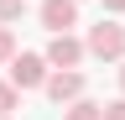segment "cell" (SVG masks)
Wrapping results in <instances>:
<instances>
[{"instance_id":"1","label":"cell","mask_w":125,"mask_h":120,"mask_svg":"<svg viewBox=\"0 0 125 120\" xmlns=\"http://www.w3.org/2000/svg\"><path fill=\"white\" fill-rule=\"evenodd\" d=\"M83 47H89V57H99V63H125V26L115 16H99L89 26Z\"/></svg>"},{"instance_id":"2","label":"cell","mask_w":125,"mask_h":120,"mask_svg":"<svg viewBox=\"0 0 125 120\" xmlns=\"http://www.w3.org/2000/svg\"><path fill=\"white\" fill-rule=\"evenodd\" d=\"M5 68H10V84L21 89V94L42 89V84H47V73H52V63H47L42 52H16V57H10Z\"/></svg>"},{"instance_id":"3","label":"cell","mask_w":125,"mask_h":120,"mask_svg":"<svg viewBox=\"0 0 125 120\" xmlns=\"http://www.w3.org/2000/svg\"><path fill=\"white\" fill-rule=\"evenodd\" d=\"M83 73H78V68H52V73H47V84H42V94L47 99H52V104H73L78 94H83Z\"/></svg>"},{"instance_id":"4","label":"cell","mask_w":125,"mask_h":120,"mask_svg":"<svg viewBox=\"0 0 125 120\" xmlns=\"http://www.w3.org/2000/svg\"><path fill=\"white\" fill-rule=\"evenodd\" d=\"M42 57H47L52 68H78V63L89 57V47H83L73 32H52V42H47V52H42Z\"/></svg>"},{"instance_id":"5","label":"cell","mask_w":125,"mask_h":120,"mask_svg":"<svg viewBox=\"0 0 125 120\" xmlns=\"http://www.w3.org/2000/svg\"><path fill=\"white\" fill-rule=\"evenodd\" d=\"M42 26L47 32H73L78 26V0H42Z\"/></svg>"},{"instance_id":"6","label":"cell","mask_w":125,"mask_h":120,"mask_svg":"<svg viewBox=\"0 0 125 120\" xmlns=\"http://www.w3.org/2000/svg\"><path fill=\"white\" fill-rule=\"evenodd\" d=\"M62 110H68L62 120H104V104H99V99H89V94H78L73 104H62Z\"/></svg>"},{"instance_id":"7","label":"cell","mask_w":125,"mask_h":120,"mask_svg":"<svg viewBox=\"0 0 125 120\" xmlns=\"http://www.w3.org/2000/svg\"><path fill=\"white\" fill-rule=\"evenodd\" d=\"M10 110H21V89L5 78V84H0V115H10Z\"/></svg>"},{"instance_id":"8","label":"cell","mask_w":125,"mask_h":120,"mask_svg":"<svg viewBox=\"0 0 125 120\" xmlns=\"http://www.w3.org/2000/svg\"><path fill=\"white\" fill-rule=\"evenodd\" d=\"M21 16H26V0H0V26H10Z\"/></svg>"},{"instance_id":"9","label":"cell","mask_w":125,"mask_h":120,"mask_svg":"<svg viewBox=\"0 0 125 120\" xmlns=\"http://www.w3.org/2000/svg\"><path fill=\"white\" fill-rule=\"evenodd\" d=\"M10 57H16V32H10V26H0V68H5Z\"/></svg>"},{"instance_id":"10","label":"cell","mask_w":125,"mask_h":120,"mask_svg":"<svg viewBox=\"0 0 125 120\" xmlns=\"http://www.w3.org/2000/svg\"><path fill=\"white\" fill-rule=\"evenodd\" d=\"M104 120H125V94H120V99H109V104H104Z\"/></svg>"},{"instance_id":"11","label":"cell","mask_w":125,"mask_h":120,"mask_svg":"<svg viewBox=\"0 0 125 120\" xmlns=\"http://www.w3.org/2000/svg\"><path fill=\"white\" fill-rule=\"evenodd\" d=\"M125 11V0H104V16H120Z\"/></svg>"},{"instance_id":"12","label":"cell","mask_w":125,"mask_h":120,"mask_svg":"<svg viewBox=\"0 0 125 120\" xmlns=\"http://www.w3.org/2000/svg\"><path fill=\"white\" fill-rule=\"evenodd\" d=\"M120 94H125V68H120Z\"/></svg>"},{"instance_id":"13","label":"cell","mask_w":125,"mask_h":120,"mask_svg":"<svg viewBox=\"0 0 125 120\" xmlns=\"http://www.w3.org/2000/svg\"><path fill=\"white\" fill-rule=\"evenodd\" d=\"M0 120H10V115H0Z\"/></svg>"}]
</instances>
